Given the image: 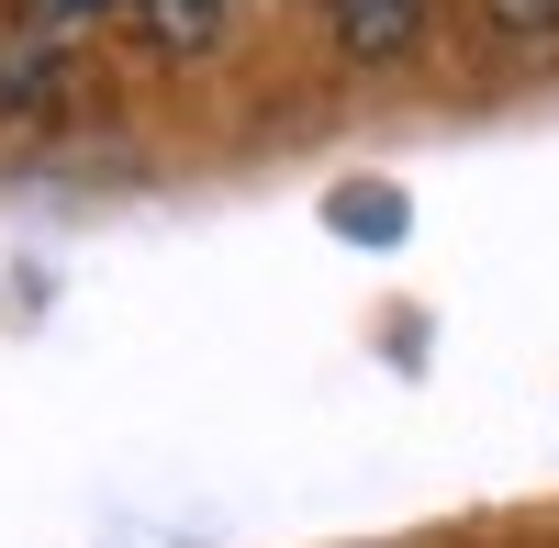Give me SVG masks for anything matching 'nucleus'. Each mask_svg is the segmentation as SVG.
I'll return each instance as SVG.
<instances>
[{
  "label": "nucleus",
  "instance_id": "nucleus-1",
  "mask_svg": "<svg viewBox=\"0 0 559 548\" xmlns=\"http://www.w3.org/2000/svg\"><path fill=\"white\" fill-rule=\"evenodd\" d=\"M79 23L45 12V0H12L0 12V123H57L79 102Z\"/></svg>",
  "mask_w": 559,
  "mask_h": 548
},
{
  "label": "nucleus",
  "instance_id": "nucleus-2",
  "mask_svg": "<svg viewBox=\"0 0 559 548\" xmlns=\"http://www.w3.org/2000/svg\"><path fill=\"white\" fill-rule=\"evenodd\" d=\"M426 12L437 0H324V34H336L358 68H392V57L426 45Z\"/></svg>",
  "mask_w": 559,
  "mask_h": 548
},
{
  "label": "nucleus",
  "instance_id": "nucleus-3",
  "mask_svg": "<svg viewBox=\"0 0 559 548\" xmlns=\"http://www.w3.org/2000/svg\"><path fill=\"white\" fill-rule=\"evenodd\" d=\"M123 23H134V45H146V57L191 68V57H213V45H224L236 0H123Z\"/></svg>",
  "mask_w": 559,
  "mask_h": 548
},
{
  "label": "nucleus",
  "instance_id": "nucleus-4",
  "mask_svg": "<svg viewBox=\"0 0 559 548\" xmlns=\"http://www.w3.org/2000/svg\"><path fill=\"white\" fill-rule=\"evenodd\" d=\"M481 23L503 45H559V0H481Z\"/></svg>",
  "mask_w": 559,
  "mask_h": 548
}]
</instances>
